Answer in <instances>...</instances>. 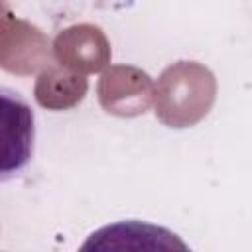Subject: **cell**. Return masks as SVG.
Wrapping results in <instances>:
<instances>
[{
    "instance_id": "1",
    "label": "cell",
    "mask_w": 252,
    "mask_h": 252,
    "mask_svg": "<svg viewBox=\"0 0 252 252\" xmlns=\"http://www.w3.org/2000/svg\"><path fill=\"white\" fill-rule=\"evenodd\" d=\"M156 94V114L171 128H187L209 112L215 100V77L193 61H179L161 73Z\"/></svg>"
},
{
    "instance_id": "2",
    "label": "cell",
    "mask_w": 252,
    "mask_h": 252,
    "mask_svg": "<svg viewBox=\"0 0 252 252\" xmlns=\"http://www.w3.org/2000/svg\"><path fill=\"white\" fill-rule=\"evenodd\" d=\"M35 114L16 91L0 87V181L22 173L32 161Z\"/></svg>"
},
{
    "instance_id": "3",
    "label": "cell",
    "mask_w": 252,
    "mask_h": 252,
    "mask_svg": "<svg viewBox=\"0 0 252 252\" xmlns=\"http://www.w3.org/2000/svg\"><path fill=\"white\" fill-rule=\"evenodd\" d=\"M83 250L89 248H116V250H171V248H181L187 250V246L173 234L171 230L140 220H122L116 224L102 226L100 230L93 232L89 240L81 246Z\"/></svg>"
},
{
    "instance_id": "4",
    "label": "cell",
    "mask_w": 252,
    "mask_h": 252,
    "mask_svg": "<svg viewBox=\"0 0 252 252\" xmlns=\"http://www.w3.org/2000/svg\"><path fill=\"white\" fill-rule=\"evenodd\" d=\"M85 91H87V81L83 77L71 75L67 71L47 69V73L39 77V83L35 87V96L41 106L63 108L61 93H69L75 100H81Z\"/></svg>"
}]
</instances>
